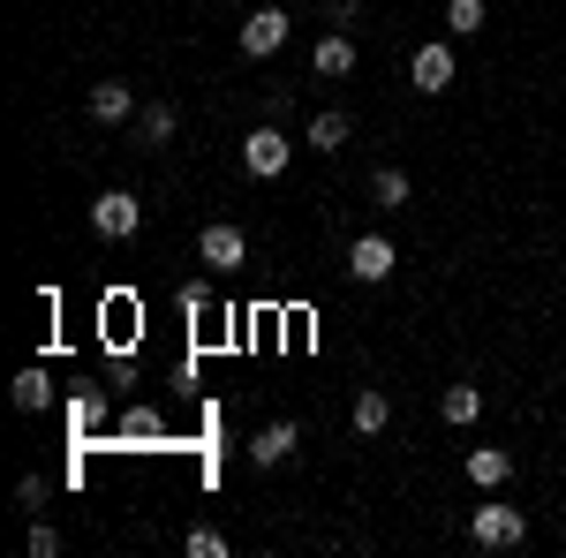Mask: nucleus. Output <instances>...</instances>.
Segmentation results:
<instances>
[{
    "mask_svg": "<svg viewBox=\"0 0 566 558\" xmlns=\"http://www.w3.org/2000/svg\"><path fill=\"white\" fill-rule=\"evenodd\" d=\"M197 257L212 264V272H242V264H250V234H242L234 219H212V227L197 234Z\"/></svg>",
    "mask_w": 566,
    "mask_h": 558,
    "instance_id": "obj_4",
    "label": "nucleus"
},
{
    "mask_svg": "<svg viewBox=\"0 0 566 558\" xmlns=\"http://www.w3.org/2000/svg\"><path fill=\"white\" fill-rule=\"evenodd\" d=\"M205 302H212V280H189V287H181V309H189V317H197Z\"/></svg>",
    "mask_w": 566,
    "mask_h": 558,
    "instance_id": "obj_22",
    "label": "nucleus"
},
{
    "mask_svg": "<svg viewBox=\"0 0 566 558\" xmlns=\"http://www.w3.org/2000/svg\"><path fill=\"white\" fill-rule=\"evenodd\" d=\"M53 551H61V536H53L45 520H31V558H53Z\"/></svg>",
    "mask_w": 566,
    "mask_h": 558,
    "instance_id": "obj_21",
    "label": "nucleus"
},
{
    "mask_svg": "<svg viewBox=\"0 0 566 558\" xmlns=\"http://www.w3.org/2000/svg\"><path fill=\"white\" fill-rule=\"evenodd\" d=\"M122 438H159V415H151V408H129V415H122Z\"/></svg>",
    "mask_w": 566,
    "mask_h": 558,
    "instance_id": "obj_20",
    "label": "nucleus"
},
{
    "mask_svg": "<svg viewBox=\"0 0 566 558\" xmlns=\"http://www.w3.org/2000/svg\"><path fill=\"white\" fill-rule=\"evenodd\" d=\"M287 159H295V144H287V129H280V122H258V129L242 136V167L258 173V181L287 173Z\"/></svg>",
    "mask_w": 566,
    "mask_h": 558,
    "instance_id": "obj_3",
    "label": "nucleus"
},
{
    "mask_svg": "<svg viewBox=\"0 0 566 558\" xmlns=\"http://www.w3.org/2000/svg\"><path fill=\"white\" fill-rule=\"evenodd\" d=\"M280 45H287V8H250V15H242V53L264 61V53H280Z\"/></svg>",
    "mask_w": 566,
    "mask_h": 558,
    "instance_id": "obj_7",
    "label": "nucleus"
},
{
    "mask_svg": "<svg viewBox=\"0 0 566 558\" xmlns=\"http://www.w3.org/2000/svg\"><path fill=\"white\" fill-rule=\"evenodd\" d=\"M438 415H446L453 430H469L483 415V386H446V392H438Z\"/></svg>",
    "mask_w": 566,
    "mask_h": 558,
    "instance_id": "obj_15",
    "label": "nucleus"
},
{
    "mask_svg": "<svg viewBox=\"0 0 566 558\" xmlns=\"http://www.w3.org/2000/svg\"><path fill=\"white\" fill-rule=\"evenodd\" d=\"M136 227H144V204H136L129 189H98L91 197V234L98 242H129Z\"/></svg>",
    "mask_w": 566,
    "mask_h": 558,
    "instance_id": "obj_2",
    "label": "nucleus"
},
{
    "mask_svg": "<svg viewBox=\"0 0 566 558\" xmlns=\"http://www.w3.org/2000/svg\"><path fill=\"white\" fill-rule=\"evenodd\" d=\"M348 423H355V438H378V430L392 423V400L378 386H363V392H355V415H348Z\"/></svg>",
    "mask_w": 566,
    "mask_h": 558,
    "instance_id": "obj_14",
    "label": "nucleus"
},
{
    "mask_svg": "<svg viewBox=\"0 0 566 558\" xmlns=\"http://www.w3.org/2000/svg\"><path fill=\"white\" fill-rule=\"evenodd\" d=\"M446 31H453V39H476L483 31V0H446Z\"/></svg>",
    "mask_w": 566,
    "mask_h": 558,
    "instance_id": "obj_18",
    "label": "nucleus"
},
{
    "mask_svg": "<svg viewBox=\"0 0 566 558\" xmlns=\"http://www.w3.org/2000/svg\"><path fill=\"white\" fill-rule=\"evenodd\" d=\"M310 69H317V76H348L355 69V39L348 31H325V39L310 45Z\"/></svg>",
    "mask_w": 566,
    "mask_h": 558,
    "instance_id": "obj_13",
    "label": "nucleus"
},
{
    "mask_svg": "<svg viewBox=\"0 0 566 558\" xmlns=\"http://www.w3.org/2000/svg\"><path fill=\"white\" fill-rule=\"evenodd\" d=\"M348 136H355V122H348V106H325V114H317V122H310V151H325V159H333V151H348Z\"/></svg>",
    "mask_w": 566,
    "mask_h": 558,
    "instance_id": "obj_10",
    "label": "nucleus"
},
{
    "mask_svg": "<svg viewBox=\"0 0 566 558\" xmlns=\"http://www.w3.org/2000/svg\"><path fill=\"white\" fill-rule=\"evenodd\" d=\"M370 204H378V212H408V173L378 167V173H370Z\"/></svg>",
    "mask_w": 566,
    "mask_h": 558,
    "instance_id": "obj_16",
    "label": "nucleus"
},
{
    "mask_svg": "<svg viewBox=\"0 0 566 558\" xmlns=\"http://www.w3.org/2000/svg\"><path fill=\"white\" fill-rule=\"evenodd\" d=\"M506 475H514V453H499V445H469V483H476V491H506Z\"/></svg>",
    "mask_w": 566,
    "mask_h": 558,
    "instance_id": "obj_11",
    "label": "nucleus"
},
{
    "mask_svg": "<svg viewBox=\"0 0 566 558\" xmlns=\"http://www.w3.org/2000/svg\"><path fill=\"white\" fill-rule=\"evenodd\" d=\"M469 544H483V551H514V544H528V514L522 506H476V514H469Z\"/></svg>",
    "mask_w": 566,
    "mask_h": 558,
    "instance_id": "obj_1",
    "label": "nucleus"
},
{
    "mask_svg": "<svg viewBox=\"0 0 566 558\" xmlns=\"http://www.w3.org/2000/svg\"><path fill=\"white\" fill-rule=\"evenodd\" d=\"M91 122H106V129H122V122H136V91L129 84H114V76H106V84H91Z\"/></svg>",
    "mask_w": 566,
    "mask_h": 558,
    "instance_id": "obj_9",
    "label": "nucleus"
},
{
    "mask_svg": "<svg viewBox=\"0 0 566 558\" xmlns=\"http://www.w3.org/2000/svg\"><path fill=\"white\" fill-rule=\"evenodd\" d=\"M392 264H400V250H392L386 234H355L348 242V280H363V287H386Z\"/></svg>",
    "mask_w": 566,
    "mask_h": 558,
    "instance_id": "obj_5",
    "label": "nucleus"
},
{
    "mask_svg": "<svg viewBox=\"0 0 566 558\" xmlns=\"http://www.w3.org/2000/svg\"><path fill=\"white\" fill-rule=\"evenodd\" d=\"M408 84L423 91V98H438V91H453V45H446V39L416 45V53H408Z\"/></svg>",
    "mask_w": 566,
    "mask_h": 558,
    "instance_id": "obj_6",
    "label": "nucleus"
},
{
    "mask_svg": "<svg viewBox=\"0 0 566 558\" xmlns=\"http://www.w3.org/2000/svg\"><path fill=\"white\" fill-rule=\"evenodd\" d=\"M181 551H189V558H219V551H227V536H219V528H189Z\"/></svg>",
    "mask_w": 566,
    "mask_h": 558,
    "instance_id": "obj_19",
    "label": "nucleus"
},
{
    "mask_svg": "<svg viewBox=\"0 0 566 558\" xmlns=\"http://www.w3.org/2000/svg\"><path fill=\"white\" fill-rule=\"evenodd\" d=\"M175 129H181V114L167 106V98H151V106H136V144H144V151H159V144H167Z\"/></svg>",
    "mask_w": 566,
    "mask_h": 558,
    "instance_id": "obj_12",
    "label": "nucleus"
},
{
    "mask_svg": "<svg viewBox=\"0 0 566 558\" xmlns=\"http://www.w3.org/2000/svg\"><path fill=\"white\" fill-rule=\"evenodd\" d=\"M8 400H15V408H23V415H39L45 400H53V386H45V370H23V378H15V392H8Z\"/></svg>",
    "mask_w": 566,
    "mask_h": 558,
    "instance_id": "obj_17",
    "label": "nucleus"
},
{
    "mask_svg": "<svg viewBox=\"0 0 566 558\" xmlns=\"http://www.w3.org/2000/svg\"><path fill=\"white\" fill-rule=\"evenodd\" d=\"M295 445H303V430L295 423H264L250 438V468H280V461H295Z\"/></svg>",
    "mask_w": 566,
    "mask_h": 558,
    "instance_id": "obj_8",
    "label": "nucleus"
}]
</instances>
